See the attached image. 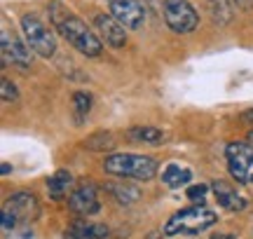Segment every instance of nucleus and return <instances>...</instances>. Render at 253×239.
Instances as JSON below:
<instances>
[{
	"mask_svg": "<svg viewBox=\"0 0 253 239\" xmlns=\"http://www.w3.org/2000/svg\"><path fill=\"white\" fill-rule=\"evenodd\" d=\"M49 19H52V24L56 26V31L61 33V38L68 42L71 47H75L80 54L84 56H99L103 52V42H101V38L91 31L80 17H75L71 12H66V9L54 2V5H49Z\"/></svg>",
	"mask_w": 253,
	"mask_h": 239,
	"instance_id": "1",
	"label": "nucleus"
},
{
	"mask_svg": "<svg viewBox=\"0 0 253 239\" xmlns=\"http://www.w3.org/2000/svg\"><path fill=\"white\" fill-rule=\"evenodd\" d=\"M103 171L120 178H136V181H150L157 174V162L148 155L136 153H115L103 159Z\"/></svg>",
	"mask_w": 253,
	"mask_h": 239,
	"instance_id": "2",
	"label": "nucleus"
},
{
	"mask_svg": "<svg viewBox=\"0 0 253 239\" xmlns=\"http://www.w3.org/2000/svg\"><path fill=\"white\" fill-rule=\"evenodd\" d=\"M218 221L216 213H211L207 206H202V202L195 204V206H188V209H181L176 211L167 221L164 225V235L167 237H173V235H199L204 232L207 228H211L213 223Z\"/></svg>",
	"mask_w": 253,
	"mask_h": 239,
	"instance_id": "3",
	"label": "nucleus"
},
{
	"mask_svg": "<svg viewBox=\"0 0 253 239\" xmlns=\"http://www.w3.org/2000/svg\"><path fill=\"white\" fill-rule=\"evenodd\" d=\"M21 33L26 45L40 54L42 59H52L56 54V38L54 33L47 28V24L36 14H24L21 17Z\"/></svg>",
	"mask_w": 253,
	"mask_h": 239,
	"instance_id": "4",
	"label": "nucleus"
},
{
	"mask_svg": "<svg viewBox=\"0 0 253 239\" xmlns=\"http://www.w3.org/2000/svg\"><path fill=\"white\" fill-rule=\"evenodd\" d=\"M162 14L167 26L171 28L173 33H181V36L192 33L199 26V14L188 0H164Z\"/></svg>",
	"mask_w": 253,
	"mask_h": 239,
	"instance_id": "5",
	"label": "nucleus"
},
{
	"mask_svg": "<svg viewBox=\"0 0 253 239\" xmlns=\"http://www.w3.org/2000/svg\"><path fill=\"white\" fill-rule=\"evenodd\" d=\"M225 157H227V169L230 176L237 183H246L249 181V171L253 166V146L249 141H235L225 146Z\"/></svg>",
	"mask_w": 253,
	"mask_h": 239,
	"instance_id": "6",
	"label": "nucleus"
},
{
	"mask_svg": "<svg viewBox=\"0 0 253 239\" xmlns=\"http://www.w3.org/2000/svg\"><path fill=\"white\" fill-rule=\"evenodd\" d=\"M0 54H2V66H17L21 71H28L33 64L31 47L26 45V40H19L7 28H2V36H0Z\"/></svg>",
	"mask_w": 253,
	"mask_h": 239,
	"instance_id": "7",
	"label": "nucleus"
},
{
	"mask_svg": "<svg viewBox=\"0 0 253 239\" xmlns=\"http://www.w3.org/2000/svg\"><path fill=\"white\" fill-rule=\"evenodd\" d=\"M68 206L75 216L87 218V216H96L101 211L99 202V190L94 183H80L71 195H68Z\"/></svg>",
	"mask_w": 253,
	"mask_h": 239,
	"instance_id": "8",
	"label": "nucleus"
},
{
	"mask_svg": "<svg viewBox=\"0 0 253 239\" xmlns=\"http://www.w3.org/2000/svg\"><path fill=\"white\" fill-rule=\"evenodd\" d=\"M94 28H96V36L101 38V42H106L113 49H120L126 45V26L120 24L113 14H96Z\"/></svg>",
	"mask_w": 253,
	"mask_h": 239,
	"instance_id": "9",
	"label": "nucleus"
},
{
	"mask_svg": "<svg viewBox=\"0 0 253 239\" xmlns=\"http://www.w3.org/2000/svg\"><path fill=\"white\" fill-rule=\"evenodd\" d=\"M5 206H7L14 216H17L19 225H26V223L36 221L38 216H40V204H38L36 195L26 193V190H19V193H14L7 199V204H5Z\"/></svg>",
	"mask_w": 253,
	"mask_h": 239,
	"instance_id": "10",
	"label": "nucleus"
},
{
	"mask_svg": "<svg viewBox=\"0 0 253 239\" xmlns=\"http://www.w3.org/2000/svg\"><path fill=\"white\" fill-rule=\"evenodd\" d=\"M110 7V14L118 19L126 28H141L143 26L145 12L138 0H106Z\"/></svg>",
	"mask_w": 253,
	"mask_h": 239,
	"instance_id": "11",
	"label": "nucleus"
},
{
	"mask_svg": "<svg viewBox=\"0 0 253 239\" xmlns=\"http://www.w3.org/2000/svg\"><path fill=\"white\" fill-rule=\"evenodd\" d=\"M63 239H108V228L101 223H89L80 218L68 225V230L63 232Z\"/></svg>",
	"mask_w": 253,
	"mask_h": 239,
	"instance_id": "12",
	"label": "nucleus"
},
{
	"mask_svg": "<svg viewBox=\"0 0 253 239\" xmlns=\"http://www.w3.org/2000/svg\"><path fill=\"white\" fill-rule=\"evenodd\" d=\"M211 188H213L216 199L223 209H230V211H242V209H246V199H242L230 183H225V181H213Z\"/></svg>",
	"mask_w": 253,
	"mask_h": 239,
	"instance_id": "13",
	"label": "nucleus"
},
{
	"mask_svg": "<svg viewBox=\"0 0 253 239\" xmlns=\"http://www.w3.org/2000/svg\"><path fill=\"white\" fill-rule=\"evenodd\" d=\"M47 190H49V197L54 202H61L66 195H71L75 188H73V174L66 171V169H59L54 176L47 178Z\"/></svg>",
	"mask_w": 253,
	"mask_h": 239,
	"instance_id": "14",
	"label": "nucleus"
},
{
	"mask_svg": "<svg viewBox=\"0 0 253 239\" xmlns=\"http://www.w3.org/2000/svg\"><path fill=\"white\" fill-rule=\"evenodd\" d=\"M126 138L134 141V143H143V146H162L164 131L155 127H129L126 129Z\"/></svg>",
	"mask_w": 253,
	"mask_h": 239,
	"instance_id": "15",
	"label": "nucleus"
},
{
	"mask_svg": "<svg viewBox=\"0 0 253 239\" xmlns=\"http://www.w3.org/2000/svg\"><path fill=\"white\" fill-rule=\"evenodd\" d=\"M103 190L120 204H134L141 199V190L136 185H126V183H106Z\"/></svg>",
	"mask_w": 253,
	"mask_h": 239,
	"instance_id": "16",
	"label": "nucleus"
},
{
	"mask_svg": "<svg viewBox=\"0 0 253 239\" xmlns=\"http://www.w3.org/2000/svg\"><path fill=\"white\" fill-rule=\"evenodd\" d=\"M209 14L216 26H227L232 21V2L230 0H209Z\"/></svg>",
	"mask_w": 253,
	"mask_h": 239,
	"instance_id": "17",
	"label": "nucleus"
},
{
	"mask_svg": "<svg viewBox=\"0 0 253 239\" xmlns=\"http://www.w3.org/2000/svg\"><path fill=\"white\" fill-rule=\"evenodd\" d=\"M190 181H192V171H190V169H181L178 164H169L162 171V183H167L169 188H173V190L185 183H190Z\"/></svg>",
	"mask_w": 253,
	"mask_h": 239,
	"instance_id": "18",
	"label": "nucleus"
},
{
	"mask_svg": "<svg viewBox=\"0 0 253 239\" xmlns=\"http://www.w3.org/2000/svg\"><path fill=\"white\" fill-rule=\"evenodd\" d=\"M82 146L87 150H94V153H110L115 148V136L110 131H94L91 136H87Z\"/></svg>",
	"mask_w": 253,
	"mask_h": 239,
	"instance_id": "19",
	"label": "nucleus"
},
{
	"mask_svg": "<svg viewBox=\"0 0 253 239\" xmlns=\"http://www.w3.org/2000/svg\"><path fill=\"white\" fill-rule=\"evenodd\" d=\"M91 106H94V101H91V96L87 92H75L73 94V120H75L78 127H80L82 122H84V118L89 115Z\"/></svg>",
	"mask_w": 253,
	"mask_h": 239,
	"instance_id": "20",
	"label": "nucleus"
},
{
	"mask_svg": "<svg viewBox=\"0 0 253 239\" xmlns=\"http://www.w3.org/2000/svg\"><path fill=\"white\" fill-rule=\"evenodd\" d=\"M0 92H2V101L5 103H17L19 101V89L14 87V82L9 78L0 80Z\"/></svg>",
	"mask_w": 253,
	"mask_h": 239,
	"instance_id": "21",
	"label": "nucleus"
},
{
	"mask_svg": "<svg viewBox=\"0 0 253 239\" xmlns=\"http://www.w3.org/2000/svg\"><path fill=\"white\" fill-rule=\"evenodd\" d=\"M207 190H209L207 185L199 183V185H192V188H188V193H185V195H188L192 202H202V199H204V195H207Z\"/></svg>",
	"mask_w": 253,
	"mask_h": 239,
	"instance_id": "22",
	"label": "nucleus"
},
{
	"mask_svg": "<svg viewBox=\"0 0 253 239\" xmlns=\"http://www.w3.org/2000/svg\"><path fill=\"white\" fill-rule=\"evenodd\" d=\"M242 122L249 124V127H253V108H249V111L242 113Z\"/></svg>",
	"mask_w": 253,
	"mask_h": 239,
	"instance_id": "23",
	"label": "nucleus"
},
{
	"mask_svg": "<svg viewBox=\"0 0 253 239\" xmlns=\"http://www.w3.org/2000/svg\"><path fill=\"white\" fill-rule=\"evenodd\" d=\"M211 239H237L235 235H230V232H218V235H213Z\"/></svg>",
	"mask_w": 253,
	"mask_h": 239,
	"instance_id": "24",
	"label": "nucleus"
},
{
	"mask_svg": "<svg viewBox=\"0 0 253 239\" xmlns=\"http://www.w3.org/2000/svg\"><path fill=\"white\" fill-rule=\"evenodd\" d=\"M0 171H2V176H7V174H9V171H12V166H9V164H7V162H5V164L0 166Z\"/></svg>",
	"mask_w": 253,
	"mask_h": 239,
	"instance_id": "25",
	"label": "nucleus"
},
{
	"mask_svg": "<svg viewBox=\"0 0 253 239\" xmlns=\"http://www.w3.org/2000/svg\"><path fill=\"white\" fill-rule=\"evenodd\" d=\"M237 2H239L242 7H246V5H249V0H237Z\"/></svg>",
	"mask_w": 253,
	"mask_h": 239,
	"instance_id": "26",
	"label": "nucleus"
},
{
	"mask_svg": "<svg viewBox=\"0 0 253 239\" xmlns=\"http://www.w3.org/2000/svg\"><path fill=\"white\" fill-rule=\"evenodd\" d=\"M249 143H251V146H253V129H251V131H249Z\"/></svg>",
	"mask_w": 253,
	"mask_h": 239,
	"instance_id": "27",
	"label": "nucleus"
}]
</instances>
